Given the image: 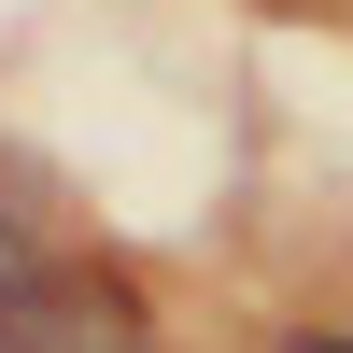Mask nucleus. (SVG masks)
I'll use <instances>...</instances> for the list:
<instances>
[{"mask_svg": "<svg viewBox=\"0 0 353 353\" xmlns=\"http://www.w3.org/2000/svg\"><path fill=\"white\" fill-rule=\"evenodd\" d=\"M0 353H156V339H141V311L113 297L99 269H57L43 254V269L0 297Z\"/></svg>", "mask_w": 353, "mask_h": 353, "instance_id": "1", "label": "nucleus"}, {"mask_svg": "<svg viewBox=\"0 0 353 353\" xmlns=\"http://www.w3.org/2000/svg\"><path fill=\"white\" fill-rule=\"evenodd\" d=\"M297 353H353V339H325V325H311V339H297Z\"/></svg>", "mask_w": 353, "mask_h": 353, "instance_id": "2", "label": "nucleus"}]
</instances>
